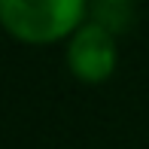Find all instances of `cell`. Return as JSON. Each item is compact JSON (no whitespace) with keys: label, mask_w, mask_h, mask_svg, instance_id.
<instances>
[{"label":"cell","mask_w":149,"mask_h":149,"mask_svg":"<svg viewBox=\"0 0 149 149\" xmlns=\"http://www.w3.org/2000/svg\"><path fill=\"white\" fill-rule=\"evenodd\" d=\"M119 67L116 33L100 22L82 24L67 40V70L85 85H100Z\"/></svg>","instance_id":"2"},{"label":"cell","mask_w":149,"mask_h":149,"mask_svg":"<svg viewBox=\"0 0 149 149\" xmlns=\"http://www.w3.org/2000/svg\"><path fill=\"white\" fill-rule=\"evenodd\" d=\"M97 3H128V0H97Z\"/></svg>","instance_id":"3"},{"label":"cell","mask_w":149,"mask_h":149,"mask_svg":"<svg viewBox=\"0 0 149 149\" xmlns=\"http://www.w3.org/2000/svg\"><path fill=\"white\" fill-rule=\"evenodd\" d=\"M85 0H0V24L28 46L70 40L82 28Z\"/></svg>","instance_id":"1"}]
</instances>
